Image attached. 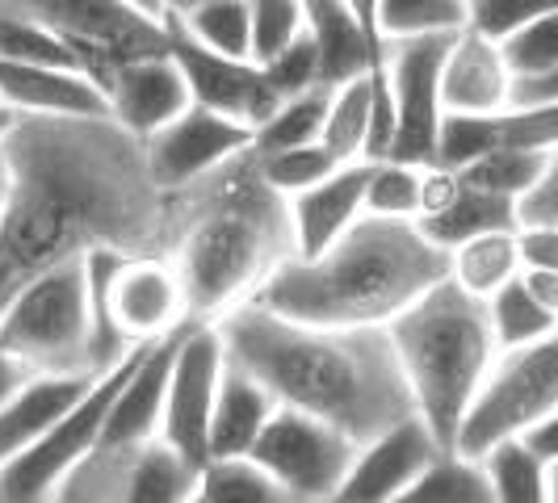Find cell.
I'll use <instances>...</instances> for the list:
<instances>
[{
	"mask_svg": "<svg viewBox=\"0 0 558 503\" xmlns=\"http://www.w3.org/2000/svg\"><path fill=\"white\" fill-rule=\"evenodd\" d=\"M0 151L9 168L0 201V307L26 281L88 248L172 256L231 164L185 189H165L147 172L143 139L110 113H22Z\"/></svg>",
	"mask_w": 558,
	"mask_h": 503,
	"instance_id": "obj_1",
	"label": "cell"
},
{
	"mask_svg": "<svg viewBox=\"0 0 558 503\" xmlns=\"http://www.w3.org/2000/svg\"><path fill=\"white\" fill-rule=\"evenodd\" d=\"M210 323L227 357L256 373L278 403L332 424L357 445L416 412L387 328L303 323L256 303H240Z\"/></svg>",
	"mask_w": 558,
	"mask_h": 503,
	"instance_id": "obj_2",
	"label": "cell"
},
{
	"mask_svg": "<svg viewBox=\"0 0 558 503\" xmlns=\"http://www.w3.org/2000/svg\"><path fill=\"white\" fill-rule=\"evenodd\" d=\"M446 269L449 252L412 219L362 210L324 252L281 260L248 303L303 323L387 328V319L446 278Z\"/></svg>",
	"mask_w": 558,
	"mask_h": 503,
	"instance_id": "obj_3",
	"label": "cell"
},
{
	"mask_svg": "<svg viewBox=\"0 0 558 503\" xmlns=\"http://www.w3.org/2000/svg\"><path fill=\"white\" fill-rule=\"evenodd\" d=\"M294 256L290 210L256 172V151L244 147L194 226L177 240L172 265L185 290L190 319H219L248 303L256 285Z\"/></svg>",
	"mask_w": 558,
	"mask_h": 503,
	"instance_id": "obj_4",
	"label": "cell"
},
{
	"mask_svg": "<svg viewBox=\"0 0 558 503\" xmlns=\"http://www.w3.org/2000/svg\"><path fill=\"white\" fill-rule=\"evenodd\" d=\"M387 335L416 416L437 437V445L453 449L458 419L492 357L500 353L483 298L466 294L453 278L433 281L420 298L387 319Z\"/></svg>",
	"mask_w": 558,
	"mask_h": 503,
	"instance_id": "obj_5",
	"label": "cell"
},
{
	"mask_svg": "<svg viewBox=\"0 0 558 503\" xmlns=\"http://www.w3.org/2000/svg\"><path fill=\"white\" fill-rule=\"evenodd\" d=\"M0 348L34 373H93L84 256L38 273L0 307Z\"/></svg>",
	"mask_w": 558,
	"mask_h": 503,
	"instance_id": "obj_6",
	"label": "cell"
},
{
	"mask_svg": "<svg viewBox=\"0 0 558 503\" xmlns=\"http://www.w3.org/2000/svg\"><path fill=\"white\" fill-rule=\"evenodd\" d=\"M558 412V335L521 348H500L453 432V453L483 457L492 445L521 437L530 424Z\"/></svg>",
	"mask_w": 558,
	"mask_h": 503,
	"instance_id": "obj_7",
	"label": "cell"
},
{
	"mask_svg": "<svg viewBox=\"0 0 558 503\" xmlns=\"http://www.w3.org/2000/svg\"><path fill=\"white\" fill-rule=\"evenodd\" d=\"M151 344V340H147ZM147 344H135L126 357L101 373H93L88 391L63 412V416L22 453L0 462V503H51L56 500L59 478L68 475L81 462L88 449L97 445V432L106 424L113 394L122 391V382L131 378L135 361L143 357Z\"/></svg>",
	"mask_w": 558,
	"mask_h": 503,
	"instance_id": "obj_8",
	"label": "cell"
},
{
	"mask_svg": "<svg viewBox=\"0 0 558 503\" xmlns=\"http://www.w3.org/2000/svg\"><path fill=\"white\" fill-rule=\"evenodd\" d=\"M0 9L56 29L81 56L84 72L106 88L122 59L168 51V26L143 17L126 0H0Z\"/></svg>",
	"mask_w": 558,
	"mask_h": 503,
	"instance_id": "obj_9",
	"label": "cell"
},
{
	"mask_svg": "<svg viewBox=\"0 0 558 503\" xmlns=\"http://www.w3.org/2000/svg\"><path fill=\"white\" fill-rule=\"evenodd\" d=\"M357 441L324 419L278 403L265 419L248 457L286 491V503H332L353 466Z\"/></svg>",
	"mask_w": 558,
	"mask_h": 503,
	"instance_id": "obj_10",
	"label": "cell"
},
{
	"mask_svg": "<svg viewBox=\"0 0 558 503\" xmlns=\"http://www.w3.org/2000/svg\"><path fill=\"white\" fill-rule=\"evenodd\" d=\"M449 34H412L391 38L383 63L395 101V139L387 160L403 164H433L437 147V122H441V59H446Z\"/></svg>",
	"mask_w": 558,
	"mask_h": 503,
	"instance_id": "obj_11",
	"label": "cell"
},
{
	"mask_svg": "<svg viewBox=\"0 0 558 503\" xmlns=\"http://www.w3.org/2000/svg\"><path fill=\"white\" fill-rule=\"evenodd\" d=\"M223 369V340L210 319H190L177 340L172 369L165 387V412H160V437L177 449L185 462H206V432H210V407Z\"/></svg>",
	"mask_w": 558,
	"mask_h": 503,
	"instance_id": "obj_12",
	"label": "cell"
},
{
	"mask_svg": "<svg viewBox=\"0 0 558 503\" xmlns=\"http://www.w3.org/2000/svg\"><path fill=\"white\" fill-rule=\"evenodd\" d=\"M244 147H252V126L190 101L177 118H168L165 126H156L143 139V156L147 172L165 189H185L210 176L215 168H223L227 160H235Z\"/></svg>",
	"mask_w": 558,
	"mask_h": 503,
	"instance_id": "obj_13",
	"label": "cell"
},
{
	"mask_svg": "<svg viewBox=\"0 0 558 503\" xmlns=\"http://www.w3.org/2000/svg\"><path fill=\"white\" fill-rule=\"evenodd\" d=\"M168 26V56L177 59L181 76L190 84V101L206 106V110H219L244 126H260L281 97L274 93V84L265 81L260 63L244 56H219L210 47L194 42L185 29L177 26L172 17H165Z\"/></svg>",
	"mask_w": 558,
	"mask_h": 503,
	"instance_id": "obj_14",
	"label": "cell"
},
{
	"mask_svg": "<svg viewBox=\"0 0 558 503\" xmlns=\"http://www.w3.org/2000/svg\"><path fill=\"white\" fill-rule=\"evenodd\" d=\"M441 453L437 437L424 428V419L412 412L399 424L383 428L353 453V466L340 482V503H399L403 491L416 482V475Z\"/></svg>",
	"mask_w": 558,
	"mask_h": 503,
	"instance_id": "obj_15",
	"label": "cell"
},
{
	"mask_svg": "<svg viewBox=\"0 0 558 503\" xmlns=\"http://www.w3.org/2000/svg\"><path fill=\"white\" fill-rule=\"evenodd\" d=\"M106 101L118 126H126L135 139H147L156 126H165L168 118L190 106V84L168 51H151L122 59L113 68L106 81Z\"/></svg>",
	"mask_w": 558,
	"mask_h": 503,
	"instance_id": "obj_16",
	"label": "cell"
},
{
	"mask_svg": "<svg viewBox=\"0 0 558 503\" xmlns=\"http://www.w3.org/2000/svg\"><path fill=\"white\" fill-rule=\"evenodd\" d=\"M365 176H369V160H349V164H336L328 176H319L315 185L286 197L290 231H294V256L324 252L344 226L362 214Z\"/></svg>",
	"mask_w": 558,
	"mask_h": 503,
	"instance_id": "obj_17",
	"label": "cell"
},
{
	"mask_svg": "<svg viewBox=\"0 0 558 503\" xmlns=\"http://www.w3.org/2000/svg\"><path fill=\"white\" fill-rule=\"evenodd\" d=\"M0 97L17 113H51V118L110 113L106 88L84 68H63V63H9V59H0Z\"/></svg>",
	"mask_w": 558,
	"mask_h": 503,
	"instance_id": "obj_18",
	"label": "cell"
},
{
	"mask_svg": "<svg viewBox=\"0 0 558 503\" xmlns=\"http://www.w3.org/2000/svg\"><path fill=\"white\" fill-rule=\"evenodd\" d=\"M441 113H496L504 110V88H508V68H504L500 42L483 38L475 29H453L449 34L446 59H441Z\"/></svg>",
	"mask_w": 558,
	"mask_h": 503,
	"instance_id": "obj_19",
	"label": "cell"
},
{
	"mask_svg": "<svg viewBox=\"0 0 558 503\" xmlns=\"http://www.w3.org/2000/svg\"><path fill=\"white\" fill-rule=\"evenodd\" d=\"M274 412H278V398L269 394V387L223 353L219 387H215V407H210V432H206V457L248 453L252 441L265 428V419L274 416Z\"/></svg>",
	"mask_w": 558,
	"mask_h": 503,
	"instance_id": "obj_20",
	"label": "cell"
},
{
	"mask_svg": "<svg viewBox=\"0 0 558 503\" xmlns=\"http://www.w3.org/2000/svg\"><path fill=\"white\" fill-rule=\"evenodd\" d=\"M93 373H29L17 391L0 403V462L34 445L84 391Z\"/></svg>",
	"mask_w": 558,
	"mask_h": 503,
	"instance_id": "obj_21",
	"label": "cell"
},
{
	"mask_svg": "<svg viewBox=\"0 0 558 503\" xmlns=\"http://www.w3.org/2000/svg\"><path fill=\"white\" fill-rule=\"evenodd\" d=\"M303 13H307V34L315 42L319 84L324 88H332V84L383 63V56L369 47V38L362 34L357 17L349 13L344 0H303Z\"/></svg>",
	"mask_w": 558,
	"mask_h": 503,
	"instance_id": "obj_22",
	"label": "cell"
},
{
	"mask_svg": "<svg viewBox=\"0 0 558 503\" xmlns=\"http://www.w3.org/2000/svg\"><path fill=\"white\" fill-rule=\"evenodd\" d=\"M412 223L437 244V248H453L462 240H475V235H487V231H517V219H512V197L492 194V189H478L471 181L458 176V189L449 197L441 210L433 214H420Z\"/></svg>",
	"mask_w": 558,
	"mask_h": 503,
	"instance_id": "obj_23",
	"label": "cell"
},
{
	"mask_svg": "<svg viewBox=\"0 0 558 503\" xmlns=\"http://www.w3.org/2000/svg\"><path fill=\"white\" fill-rule=\"evenodd\" d=\"M197 491V466L185 462L165 437H151L126 453L122 503H190Z\"/></svg>",
	"mask_w": 558,
	"mask_h": 503,
	"instance_id": "obj_24",
	"label": "cell"
},
{
	"mask_svg": "<svg viewBox=\"0 0 558 503\" xmlns=\"http://www.w3.org/2000/svg\"><path fill=\"white\" fill-rule=\"evenodd\" d=\"M483 475L492 487V503H555L558 500V462H542L517 437L492 445L483 457Z\"/></svg>",
	"mask_w": 558,
	"mask_h": 503,
	"instance_id": "obj_25",
	"label": "cell"
},
{
	"mask_svg": "<svg viewBox=\"0 0 558 503\" xmlns=\"http://www.w3.org/2000/svg\"><path fill=\"white\" fill-rule=\"evenodd\" d=\"M521 256H517V240L512 231H487L475 240H462L449 248V269L446 278H453L466 294L487 298L492 290H500L508 278H517Z\"/></svg>",
	"mask_w": 558,
	"mask_h": 503,
	"instance_id": "obj_26",
	"label": "cell"
},
{
	"mask_svg": "<svg viewBox=\"0 0 558 503\" xmlns=\"http://www.w3.org/2000/svg\"><path fill=\"white\" fill-rule=\"evenodd\" d=\"M369 72H357L349 81L328 88V110L319 126V143L332 151L340 164L365 160V131H369Z\"/></svg>",
	"mask_w": 558,
	"mask_h": 503,
	"instance_id": "obj_27",
	"label": "cell"
},
{
	"mask_svg": "<svg viewBox=\"0 0 558 503\" xmlns=\"http://www.w3.org/2000/svg\"><path fill=\"white\" fill-rule=\"evenodd\" d=\"M483 307H487L496 348H521V344H533V340H546L558 332V310L542 307L521 285V278H508L500 290H492L483 298Z\"/></svg>",
	"mask_w": 558,
	"mask_h": 503,
	"instance_id": "obj_28",
	"label": "cell"
},
{
	"mask_svg": "<svg viewBox=\"0 0 558 503\" xmlns=\"http://www.w3.org/2000/svg\"><path fill=\"white\" fill-rule=\"evenodd\" d=\"M197 503H286L274 478L265 475L248 453H227V457H206L197 466Z\"/></svg>",
	"mask_w": 558,
	"mask_h": 503,
	"instance_id": "obj_29",
	"label": "cell"
},
{
	"mask_svg": "<svg viewBox=\"0 0 558 503\" xmlns=\"http://www.w3.org/2000/svg\"><path fill=\"white\" fill-rule=\"evenodd\" d=\"M399 503H492V487H487L478 457L441 449L416 475V482L403 491Z\"/></svg>",
	"mask_w": 558,
	"mask_h": 503,
	"instance_id": "obj_30",
	"label": "cell"
},
{
	"mask_svg": "<svg viewBox=\"0 0 558 503\" xmlns=\"http://www.w3.org/2000/svg\"><path fill=\"white\" fill-rule=\"evenodd\" d=\"M194 42L219 51V56L252 59V26L248 0H197L185 13H168Z\"/></svg>",
	"mask_w": 558,
	"mask_h": 503,
	"instance_id": "obj_31",
	"label": "cell"
},
{
	"mask_svg": "<svg viewBox=\"0 0 558 503\" xmlns=\"http://www.w3.org/2000/svg\"><path fill=\"white\" fill-rule=\"evenodd\" d=\"M324 110H328V88H307V93L281 97L274 113L252 131V147L256 151H278V147L315 143L319 126H324Z\"/></svg>",
	"mask_w": 558,
	"mask_h": 503,
	"instance_id": "obj_32",
	"label": "cell"
},
{
	"mask_svg": "<svg viewBox=\"0 0 558 503\" xmlns=\"http://www.w3.org/2000/svg\"><path fill=\"white\" fill-rule=\"evenodd\" d=\"M555 151H517V147H492L483 151L478 160H471L466 168H458L462 181H471L478 189H492V194L517 197L525 185H533L546 168H555Z\"/></svg>",
	"mask_w": 558,
	"mask_h": 503,
	"instance_id": "obj_33",
	"label": "cell"
},
{
	"mask_svg": "<svg viewBox=\"0 0 558 503\" xmlns=\"http://www.w3.org/2000/svg\"><path fill=\"white\" fill-rule=\"evenodd\" d=\"M256 151V147H252ZM340 164L324 143H299V147H278V151H256V172L269 189H278L281 197L299 194L315 185L319 176H328L332 168Z\"/></svg>",
	"mask_w": 558,
	"mask_h": 503,
	"instance_id": "obj_34",
	"label": "cell"
},
{
	"mask_svg": "<svg viewBox=\"0 0 558 503\" xmlns=\"http://www.w3.org/2000/svg\"><path fill=\"white\" fill-rule=\"evenodd\" d=\"M466 22L462 0H378V34L383 47L412 34H453Z\"/></svg>",
	"mask_w": 558,
	"mask_h": 503,
	"instance_id": "obj_35",
	"label": "cell"
},
{
	"mask_svg": "<svg viewBox=\"0 0 558 503\" xmlns=\"http://www.w3.org/2000/svg\"><path fill=\"white\" fill-rule=\"evenodd\" d=\"M362 210L365 214H383V219H416L420 214V164L369 160Z\"/></svg>",
	"mask_w": 558,
	"mask_h": 503,
	"instance_id": "obj_36",
	"label": "cell"
},
{
	"mask_svg": "<svg viewBox=\"0 0 558 503\" xmlns=\"http://www.w3.org/2000/svg\"><path fill=\"white\" fill-rule=\"evenodd\" d=\"M0 59L9 63H63V68H84L76 47L59 38L56 29L38 26L29 17H17L0 9Z\"/></svg>",
	"mask_w": 558,
	"mask_h": 503,
	"instance_id": "obj_37",
	"label": "cell"
},
{
	"mask_svg": "<svg viewBox=\"0 0 558 503\" xmlns=\"http://www.w3.org/2000/svg\"><path fill=\"white\" fill-rule=\"evenodd\" d=\"M500 113V110H496ZM496 113H453L446 110L437 122V147H433V164L441 168H466L483 151L496 147Z\"/></svg>",
	"mask_w": 558,
	"mask_h": 503,
	"instance_id": "obj_38",
	"label": "cell"
},
{
	"mask_svg": "<svg viewBox=\"0 0 558 503\" xmlns=\"http://www.w3.org/2000/svg\"><path fill=\"white\" fill-rule=\"evenodd\" d=\"M500 56L508 76H517V72H558V9L533 17L521 29H512L500 42Z\"/></svg>",
	"mask_w": 558,
	"mask_h": 503,
	"instance_id": "obj_39",
	"label": "cell"
},
{
	"mask_svg": "<svg viewBox=\"0 0 558 503\" xmlns=\"http://www.w3.org/2000/svg\"><path fill=\"white\" fill-rule=\"evenodd\" d=\"M248 26H252V59H265L281 51L299 29L307 26L303 0H248Z\"/></svg>",
	"mask_w": 558,
	"mask_h": 503,
	"instance_id": "obj_40",
	"label": "cell"
},
{
	"mask_svg": "<svg viewBox=\"0 0 558 503\" xmlns=\"http://www.w3.org/2000/svg\"><path fill=\"white\" fill-rule=\"evenodd\" d=\"M265 81L274 84L278 97H294V93H307V88H324L319 84V59H315V42H311L307 26L299 29L281 51L260 63Z\"/></svg>",
	"mask_w": 558,
	"mask_h": 503,
	"instance_id": "obj_41",
	"label": "cell"
},
{
	"mask_svg": "<svg viewBox=\"0 0 558 503\" xmlns=\"http://www.w3.org/2000/svg\"><path fill=\"white\" fill-rule=\"evenodd\" d=\"M462 9H466L462 26L492 38V42H504L512 29H521L525 22L542 17V13H555L558 0H462Z\"/></svg>",
	"mask_w": 558,
	"mask_h": 503,
	"instance_id": "obj_42",
	"label": "cell"
},
{
	"mask_svg": "<svg viewBox=\"0 0 558 503\" xmlns=\"http://www.w3.org/2000/svg\"><path fill=\"white\" fill-rule=\"evenodd\" d=\"M496 147L517 151H555L558 147V106H533V110H500L496 113Z\"/></svg>",
	"mask_w": 558,
	"mask_h": 503,
	"instance_id": "obj_43",
	"label": "cell"
},
{
	"mask_svg": "<svg viewBox=\"0 0 558 503\" xmlns=\"http://www.w3.org/2000/svg\"><path fill=\"white\" fill-rule=\"evenodd\" d=\"M512 219L517 226H558V164L512 197Z\"/></svg>",
	"mask_w": 558,
	"mask_h": 503,
	"instance_id": "obj_44",
	"label": "cell"
},
{
	"mask_svg": "<svg viewBox=\"0 0 558 503\" xmlns=\"http://www.w3.org/2000/svg\"><path fill=\"white\" fill-rule=\"evenodd\" d=\"M558 106V72H517L504 88V110Z\"/></svg>",
	"mask_w": 558,
	"mask_h": 503,
	"instance_id": "obj_45",
	"label": "cell"
},
{
	"mask_svg": "<svg viewBox=\"0 0 558 503\" xmlns=\"http://www.w3.org/2000/svg\"><path fill=\"white\" fill-rule=\"evenodd\" d=\"M512 240L521 269H558V226H517Z\"/></svg>",
	"mask_w": 558,
	"mask_h": 503,
	"instance_id": "obj_46",
	"label": "cell"
},
{
	"mask_svg": "<svg viewBox=\"0 0 558 503\" xmlns=\"http://www.w3.org/2000/svg\"><path fill=\"white\" fill-rule=\"evenodd\" d=\"M517 278L542 307L558 310V269H517Z\"/></svg>",
	"mask_w": 558,
	"mask_h": 503,
	"instance_id": "obj_47",
	"label": "cell"
},
{
	"mask_svg": "<svg viewBox=\"0 0 558 503\" xmlns=\"http://www.w3.org/2000/svg\"><path fill=\"white\" fill-rule=\"evenodd\" d=\"M349 4V13L357 17V26H362V34L369 38V47L383 56L387 47H383V34H378V0H344Z\"/></svg>",
	"mask_w": 558,
	"mask_h": 503,
	"instance_id": "obj_48",
	"label": "cell"
},
{
	"mask_svg": "<svg viewBox=\"0 0 558 503\" xmlns=\"http://www.w3.org/2000/svg\"><path fill=\"white\" fill-rule=\"evenodd\" d=\"M29 373H34V369H29L26 361H17L13 353H4V348H0V403H4L9 394L17 391V387L26 382Z\"/></svg>",
	"mask_w": 558,
	"mask_h": 503,
	"instance_id": "obj_49",
	"label": "cell"
},
{
	"mask_svg": "<svg viewBox=\"0 0 558 503\" xmlns=\"http://www.w3.org/2000/svg\"><path fill=\"white\" fill-rule=\"evenodd\" d=\"M17 118H22V113H17L13 106H9V101H4V97H0V147L9 143V135H13V126H17Z\"/></svg>",
	"mask_w": 558,
	"mask_h": 503,
	"instance_id": "obj_50",
	"label": "cell"
},
{
	"mask_svg": "<svg viewBox=\"0 0 558 503\" xmlns=\"http://www.w3.org/2000/svg\"><path fill=\"white\" fill-rule=\"evenodd\" d=\"M131 9H140L143 17H151V22H165L168 13V0H126Z\"/></svg>",
	"mask_w": 558,
	"mask_h": 503,
	"instance_id": "obj_51",
	"label": "cell"
},
{
	"mask_svg": "<svg viewBox=\"0 0 558 503\" xmlns=\"http://www.w3.org/2000/svg\"><path fill=\"white\" fill-rule=\"evenodd\" d=\"M190 4H197V0H168V13H185ZM168 13H165V17H168Z\"/></svg>",
	"mask_w": 558,
	"mask_h": 503,
	"instance_id": "obj_52",
	"label": "cell"
},
{
	"mask_svg": "<svg viewBox=\"0 0 558 503\" xmlns=\"http://www.w3.org/2000/svg\"><path fill=\"white\" fill-rule=\"evenodd\" d=\"M4 185H9V168H4V151H0V201H4Z\"/></svg>",
	"mask_w": 558,
	"mask_h": 503,
	"instance_id": "obj_53",
	"label": "cell"
}]
</instances>
